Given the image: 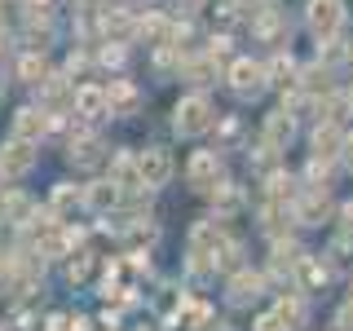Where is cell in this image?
Masks as SVG:
<instances>
[{
  "mask_svg": "<svg viewBox=\"0 0 353 331\" xmlns=\"http://www.w3.org/2000/svg\"><path fill=\"white\" fill-rule=\"evenodd\" d=\"M40 106L49 110V115H58V110L71 106L75 110V88L62 80V75H53V80H44V97H40Z\"/></svg>",
  "mask_w": 353,
  "mask_h": 331,
  "instance_id": "obj_8",
  "label": "cell"
},
{
  "mask_svg": "<svg viewBox=\"0 0 353 331\" xmlns=\"http://www.w3.org/2000/svg\"><path fill=\"white\" fill-rule=\"evenodd\" d=\"M5 221H31V199L27 194H5Z\"/></svg>",
  "mask_w": 353,
  "mask_h": 331,
  "instance_id": "obj_24",
  "label": "cell"
},
{
  "mask_svg": "<svg viewBox=\"0 0 353 331\" xmlns=\"http://www.w3.org/2000/svg\"><path fill=\"white\" fill-rule=\"evenodd\" d=\"M296 270H301V283L309 287V292L327 283V270H323V261H314V257H301V265H296Z\"/></svg>",
  "mask_w": 353,
  "mask_h": 331,
  "instance_id": "obj_23",
  "label": "cell"
},
{
  "mask_svg": "<svg viewBox=\"0 0 353 331\" xmlns=\"http://www.w3.org/2000/svg\"><path fill=\"white\" fill-rule=\"evenodd\" d=\"M279 314H283L287 327H296V323L305 318V305H301V301H279Z\"/></svg>",
  "mask_w": 353,
  "mask_h": 331,
  "instance_id": "obj_26",
  "label": "cell"
},
{
  "mask_svg": "<svg viewBox=\"0 0 353 331\" xmlns=\"http://www.w3.org/2000/svg\"><path fill=\"white\" fill-rule=\"evenodd\" d=\"M230 296H234V301L243 305V301H252V296H261V274H234V279H230Z\"/></svg>",
  "mask_w": 353,
  "mask_h": 331,
  "instance_id": "obj_18",
  "label": "cell"
},
{
  "mask_svg": "<svg viewBox=\"0 0 353 331\" xmlns=\"http://www.w3.org/2000/svg\"><path fill=\"white\" fill-rule=\"evenodd\" d=\"M110 181H115L119 190H137V185H146V181H141V163L132 159V154H115V159H110Z\"/></svg>",
  "mask_w": 353,
  "mask_h": 331,
  "instance_id": "obj_10",
  "label": "cell"
},
{
  "mask_svg": "<svg viewBox=\"0 0 353 331\" xmlns=\"http://www.w3.org/2000/svg\"><path fill=\"white\" fill-rule=\"evenodd\" d=\"M31 5H36V9H40V5H49V0H31Z\"/></svg>",
  "mask_w": 353,
  "mask_h": 331,
  "instance_id": "obj_36",
  "label": "cell"
},
{
  "mask_svg": "<svg viewBox=\"0 0 353 331\" xmlns=\"http://www.w3.org/2000/svg\"><path fill=\"white\" fill-rule=\"evenodd\" d=\"M44 132H49V110H44V106H22L18 115H14V137L40 141Z\"/></svg>",
  "mask_w": 353,
  "mask_h": 331,
  "instance_id": "obj_7",
  "label": "cell"
},
{
  "mask_svg": "<svg viewBox=\"0 0 353 331\" xmlns=\"http://www.w3.org/2000/svg\"><path fill=\"white\" fill-rule=\"evenodd\" d=\"M49 331H80V318H71V314H58L49 323Z\"/></svg>",
  "mask_w": 353,
  "mask_h": 331,
  "instance_id": "obj_29",
  "label": "cell"
},
{
  "mask_svg": "<svg viewBox=\"0 0 353 331\" xmlns=\"http://www.w3.org/2000/svg\"><path fill=\"white\" fill-rule=\"evenodd\" d=\"M49 203H53V212H58V217H66V212H75V208L84 203V190H80V185H53Z\"/></svg>",
  "mask_w": 353,
  "mask_h": 331,
  "instance_id": "obj_17",
  "label": "cell"
},
{
  "mask_svg": "<svg viewBox=\"0 0 353 331\" xmlns=\"http://www.w3.org/2000/svg\"><path fill=\"white\" fill-rule=\"evenodd\" d=\"M265 80H270V71H265L261 62H248V58H239L234 66H230V88H234L239 97H256Z\"/></svg>",
  "mask_w": 353,
  "mask_h": 331,
  "instance_id": "obj_3",
  "label": "cell"
},
{
  "mask_svg": "<svg viewBox=\"0 0 353 331\" xmlns=\"http://www.w3.org/2000/svg\"><path fill=\"white\" fill-rule=\"evenodd\" d=\"M18 75H22L27 84H44V80H49V66H44V53H40V49H36V53H27V58L18 62Z\"/></svg>",
  "mask_w": 353,
  "mask_h": 331,
  "instance_id": "obj_19",
  "label": "cell"
},
{
  "mask_svg": "<svg viewBox=\"0 0 353 331\" xmlns=\"http://www.w3.org/2000/svg\"><path fill=\"white\" fill-rule=\"evenodd\" d=\"M340 18H345V5H340V0H309V31H314L318 40L336 36Z\"/></svg>",
  "mask_w": 353,
  "mask_h": 331,
  "instance_id": "obj_2",
  "label": "cell"
},
{
  "mask_svg": "<svg viewBox=\"0 0 353 331\" xmlns=\"http://www.w3.org/2000/svg\"><path fill=\"white\" fill-rule=\"evenodd\" d=\"M185 177H190L194 190H212L221 181V159L212 150H199V154H190V163H185Z\"/></svg>",
  "mask_w": 353,
  "mask_h": 331,
  "instance_id": "obj_5",
  "label": "cell"
},
{
  "mask_svg": "<svg viewBox=\"0 0 353 331\" xmlns=\"http://www.w3.org/2000/svg\"><path fill=\"white\" fill-rule=\"evenodd\" d=\"M340 150H345V137H340L331 124H323L314 132V154H318V159H331V154H340Z\"/></svg>",
  "mask_w": 353,
  "mask_h": 331,
  "instance_id": "obj_15",
  "label": "cell"
},
{
  "mask_svg": "<svg viewBox=\"0 0 353 331\" xmlns=\"http://www.w3.org/2000/svg\"><path fill=\"white\" fill-rule=\"evenodd\" d=\"M102 31H106V40H124V36H132L137 27H132L128 14H119V9H115V14H102Z\"/></svg>",
  "mask_w": 353,
  "mask_h": 331,
  "instance_id": "obj_22",
  "label": "cell"
},
{
  "mask_svg": "<svg viewBox=\"0 0 353 331\" xmlns=\"http://www.w3.org/2000/svg\"><path fill=\"white\" fill-rule=\"evenodd\" d=\"M212 203H216V212H239V208H243V190H239V185H230V181H216L212 185Z\"/></svg>",
  "mask_w": 353,
  "mask_h": 331,
  "instance_id": "obj_16",
  "label": "cell"
},
{
  "mask_svg": "<svg viewBox=\"0 0 353 331\" xmlns=\"http://www.w3.org/2000/svg\"><path fill=\"white\" fill-rule=\"evenodd\" d=\"M256 331H292V327H287L283 314L274 309V314H261V318H256Z\"/></svg>",
  "mask_w": 353,
  "mask_h": 331,
  "instance_id": "obj_27",
  "label": "cell"
},
{
  "mask_svg": "<svg viewBox=\"0 0 353 331\" xmlns=\"http://www.w3.org/2000/svg\"><path fill=\"white\" fill-rule=\"evenodd\" d=\"M137 163H141V181H146V185H163V181L172 177V154L163 150V146L141 150V154H137Z\"/></svg>",
  "mask_w": 353,
  "mask_h": 331,
  "instance_id": "obj_6",
  "label": "cell"
},
{
  "mask_svg": "<svg viewBox=\"0 0 353 331\" xmlns=\"http://www.w3.org/2000/svg\"><path fill=\"white\" fill-rule=\"evenodd\" d=\"M181 5H185V9H194V5H203V0H181Z\"/></svg>",
  "mask_w": 353,
  "mask_h": 331,
  "instance_id": "obj_35",
  "label": "cell"
},
{
  "mask_svg": "<svg viewBox=\"0 0 353 331\" xmlns=\"http://www.w3.org/2000/svg\"><path fill=\"white\" fill-rule=\"evenodd\" d=\"M36 168V150H31V141L14 137L9 146H0V172L5 177H27Z\"/></svg>",
  "mask_w": 353,
  "mask_h": 331,
  "instance_id": "obj_4",
  "label": "cell"
},
{
  "mask_svg": "<svg viewBox=\"0 0 353 331\" xmlns=\"http://www.w3.org/2000/svg\"><path fill=\"white\" fill-rule=\"evenodd\" d=\"M137 36L146 40V44H168V40H172V27H168L159 14H150V18L137 22Z\"/></svg>",
  "mask_w": 353,
  "mask_h": 331,
  "instance_id": "obj_14",
  "label": "cell"
},
{
  "mask_svg": "<svg viewBox=\"0 0 353 331\" xmlns=\"http://www.w3.org/2000/svg\"><path fill=\"white\" fill-rule=\"evenodd\" d=\"M172 128L181 132V137H199V132L212 128V106H208V97H199V93L181 97L176 110H172Z\"/></svg>",
  "mask_w": 353,
  "mask_h": 331,
  "instance_id": "obj_1",
  "label": "cell"
},
{
  "mask_svg": "<svg viewBox=\"0 0 353 331\" xmlns=\"http://www.w3.org/2000/svg\"><path fill=\"white\" fill-rule=\"evenodd\" d=\"M106 97H110V115H132V110H137V88L128 80H115L106 88Z\"/></svg>",
  "mask_w": 353,
  "mask_h": 331,
  "instance_id": "obj_11",
  "label": "cell"
},
{
  "mask_svg": "<svg viewBox=\"0 0 353 331\" xmlns=\"http://www.w3.org/2000/svg\"><path fill=\"white\" fill-rule=\"evenodd\" d=\"M0 331H5V327H0Z\"/></svg>",
  "mask_w": 353,
  "mask_h": 331,
  "instance_id": "obj_38",
  "label": "cell"
},
{
  "mask_svg": "<svg viewBox=\"0 0 353 331\" xmlns=\"http://www.w3.org/2000/svg\"><path fill=\"white\" fill-rule=\"evenodd\" d=\"M340 331H353V305L345 309V314H340Z\"/></svg>",
  "mask_w": 353,
  "mask_h": 331,
  "instance_id": "obj_32",
  "label": "cell"
},
{
  "mask_svg": "<svg viewBox=\"0 0 353 331\" xmlns=\"http://www.w3.org/2000/svg\"><path fill=\"white\" fill-rule=\"evenodd\" d=\"M106 110H110V97H106V88H93V84L75 88V115H84V119H97V115H106Z\"/></svg>",
  "mask_w": 353,
  "mask_h": 331,
  "instance_id": "obj_9",
  "label": "cell"
},
{
  "mask_svg": "<svg viewBox=\"0 0 353 331\" xmlns=\"http://www.w3.org/2000/svg\"><path fill=\"white\" fill-rule=\"evenodd\" d=\"M265 71L274 75V84H287V80H292V71H296V66H292V58H287V53H279V58H274V66H265Z\"/></svg>",
  "mask_w": 353,
  "mask_h": 331,
  "instance_id": "obj_25",
  "label": "cell"
},
{
  "mask_svg": "<svg viewBox=\"0 0 353 331\" xmlns=\"http://www.w3.org/2000/svg\"><path fill=\"white\" fill-rule=\"evenodd\" d=\"M102 62H106V66H119V62H124V49H119V40H110L106 49H102Z\"/></svg>",
  "mask_w": 353,
  "mask_h": 331,
  "instance_id": "obj_28",
  "label": "cell"
},
{
  "mask_svg": "<svg viewBox=\"0 0 353 331\" xmlns=\"http://www.w3.org/2000/svg\"><path fill=\"white\" fill-rule=\"evenodd\" d=\"M14 274H18V261L14 257H0V283H14Z\"/></svg>",
  "mask_w": 353,
  "mask_h": 331,
  "instance_id": "obj_31",
  "label": "cell"
},
{
  "mask_svg": "<svg viewBox=\"0 0 353 331\" xmlns=\"http://www.w3.org/2000/svg\"><path fill=\"white\" fill-rule=\"evenodd\" d=\"M323 212H327V194H318V190L296 203V217H301L305 225H318V221H323Z\"/></svg>",
  "mask_w": 353,
  "mask_h": 331,
  "instance_id": "obj_20",
  "label": "cell"
},
{
  "mask_svg": "<svg viewBox=\"0 0 353 331\" xmlns=\"http://www.w3.org/2000/svg\"><path fill=\"white\" fill-rule=\"evenodd\" d=\"M345 163L353 168V137H345Z\"/></svg>",
  "mask_w": 353,
  "mask_h": 331,
  "instance_id": "obj_34",
  "label": "cell"
},
{
  "mask_svg": "<svg viewBox=\"0 0 353 331\" xmlns=\"http://www.w3.org/2000/svg\"><path fill=\"white\" fill-rule=\"evenodd\" d=\"M0 97H5V80H0Z\"/></svg>",
  "mask_w": 353,
  "mask_h": 331,
  "instance_id": "obj_37",
  "label": "cell"
},
{
  "mask_svg": "<svg viewBox=\"0 0 353 331\" xmlns=\"http://www.w3.org/2000/svg\"><path fill=\"white\" fill-rule=\"evenodd\" d=\"M265 141H270V146H287V141H292V115H287V106L265 119Z\"/></svg>",
  "mask_w": 353,
  "mask_h": 331,
  "instance_id": "obj_13",
  "label": "cell"
},
{
  "mask_svg": "<svg viewBox=\"0 0 353 331\" xmlns=\"http://www.w3.org/2000/svg\"><path fill=\"white\" fill-rule=\"evenodd\" d=\"M345 230L353 234V203H345Z\"/></svg>",
  "mask_w": 353,
  "mask_h": 331,
  "instance_id": "obj_33",
  "label": "cell"
},
{
  "mask_svg": "<svg viewBox=\"0 0 353 331\" xmlns=\"http://www.w3.org/2000/svg\"><path fill=\"white\" fill-rule=\"evenodd\" d=\"M84 199H88V208H93V212H110V208L119 203V185L115 181H93L84 190Z\"/></svg>",
  "mask_w": 353,
  "mask_h": 331,
  "instance_id": "obj_12",
  "label": "cell"
},
{
  "mask_svg": "<svg viewBox=\"0 0 353 331\" xmlns=\"http://www.w3.org/2000/svg\"><path fill=\"white\" fill-rule=\"evenodd\" d=\"M97 154H102V141H97V137H88V132H84L80 141H71V159L80 163V168H88V163H97Z\"/></svg>",
  "mask_w": 353,
  "mask_h": 331,
  "instance_id": "obj_21",
  "label": "cell"
},
{
  "mask_svg": "<svg viewBox=\"0 0 353 331\" xmlns=\"http://www.w3.org/2000/svg\"><path fill=\"white\" fill-rule=\"evenodd\" d=\"M66 274H71V283H84V279H88V257H75Z\"/></svg>",
  "mask_w": 353,
  "mask_h": 331,
  "instance_id": "obj_30",
  "label": "cell"
}]
</instances>
